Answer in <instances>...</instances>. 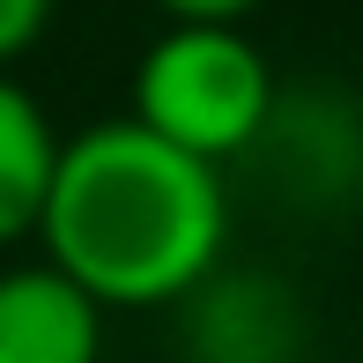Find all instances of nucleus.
Instances as JSON below:
<instances>
[{"label": "nucleus", "instance_id": "1", "mask_svg": "<svg viewBox=\"0 0 363 363\" xmlns=\"http://www.w3.org/2000/svg\"><path fill=\"white\" fill-rule=\"evenodd\" d=\"M38 259H52L104 311H163L223 274L230 178L141 119L82 126L60 148V178L38 223Z\"/></svg>", "mask_w": 363, "mask_h": 363}, {"label": "nucleus", "instance_id": "2", "mask_svg": "<svg viewBox=\"0 0 363 363\" xmlns=\"http://www.w3.org/2000/svg\"><path fill=\"white\" fill-rule=\"evenodd\" d=\"M274 104L282 82L245 23H163L126 82V119L201 163L252 156L274 126Z\"/></svg>", "mask_w": 363, "mask_h": 363}, {"label": "nucleus", "instance_id": "3", "mask_svg": "<svg viewBox=\"0 0 363 363\" xmlns=\"http://www.w3.org/2000/svg\"><path fill=\"white\" fill-rule=\"evenodd\" d=\"M104 319L52 259L0 267V363H104Z\"/></svg>", "mask_w": 363, "mask_h": 363}, {"label": "nucleus", "instance_id": "4", "mask_svg": "<svg viewBox=\"0 0 363 363\" xmlns=\"http://www.w3.org/2000/svg\"><path fill=\"white\" fill-rule=\"evenodd\" d=\"M193 349L201 363H296L304 356V319L274 274H216L186 296Z\"/></svg>", "mask_w": 363, "mask_h": 363}, {"label": "nucleus", "instance_id": "5", "mask_svg": "<svg viewBox=\"0 0 363 363\" xmlns=\"http://www.w3.org/2000/svg\"><path fill=\"white\" fill-rule=\"evenodd\" d=\"M282 156L289 186L304 201H341V193H363V104L356 96H334V89H311V96H289L274 104V126L267 141ZM252 148V156H259Z\"/></svg>", "mask_w": 363, "mask_h": 363}, {"label": "nucleus", "instance_id": "6", "mask_svg": "<svg viewBox=\"0 0 363 363\" xmlns=\"http://www.w3.org/2000/svg\"><path fill=\"white\" fill-rule=\"evenodd\" d=\"M60 148H67V134L38 104V89L15 67H0V252L38 238L52 178H60Z\"/></svg>", "mask_w": 363, "mask_h": 363}, {"label": "nucleus", "instance_id": "7", "mask_svg": "<svg viewBox=\"0 0 363 363\" xmlns=\"http://www.w3.org/2000/svg\"><path fill=\"white\" fill-rule=\"evenodd\" d=\"M52 8L60 0H0V67H15V60L52 30Z\"/></svg>", "mask_w": 363, "mask_h": 363}, {"label": "nucleus", "instance_id": "8", "mask_svg": "<svg viewBox=\"0 0 363 363\" xmlns=\"http://www.w3.org/2000/svg\"><path fill=\"white\" fill-rule=\"evenodd\" d=\"M163 23H252L267 0H148Z\"/></svg>", "mask_w": 363, "mask_h": 363}]
</instances>
